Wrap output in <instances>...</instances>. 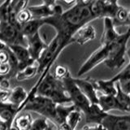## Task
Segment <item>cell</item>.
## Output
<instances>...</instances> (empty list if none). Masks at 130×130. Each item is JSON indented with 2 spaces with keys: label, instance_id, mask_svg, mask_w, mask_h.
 <instances>
[{
  "label": "cell",
  "instance_id": "obj_1",
  "mask_svg": "<svg viewBox=\"0 0 130 130\" xmlns=\"http://www.w3.org/2000/svg\"><path fill=\"white\" fill-rule=\"evenodd\" d=\"M90 1H76L71 7L44 19V24L55 28L65 46L73 43L72 38L80 28L94 20L89 7Z\"/></svg>",
  "mask_w": 130,
  "mask_h": 130
},
{
  "label": "cell",
  "instance_id": "obj_2",
  "mask_svg": "<svg viewBox=\"0 0 130 130\" xmlns=\"http://www.w3.org/2000/svg\"><path fill=\"white\" fill-rule=\"evenodd\" d=\"M37 95L48 98L57 105L72 104L62 80L55 78L51 72H48L40 82Z\"/></svg>",
  "mask_w": 130,
  "mask_h": 130
},
{
  "label": "cell",
  "instance_id": "obj_3",
  "mask_svg": "<svg viewBox=\"0 0 130 130\" xmlns=\"http://www.w3.org/2000/svg\"><path fill=\"white\" fill-rule=\"evenodd\" d=\"M130 38V27L128 30L120 34L115 42L109 46V55L104 63L108 68L115 70L121 68L125 63L124 55L127 52V43Z\"/></svg>",
  "mask_w": 130,
  "mask_h": 130
},
{
  "label": "cell",
  "instance_id": "obj_4",
  "mask_svg": "<svg viewBox=\"0 0 130 130\" xmlns=\"http://www.w3.org/2000/svg\"><path fill=\"white\" fill-rule=\"evenodd\" d=\"M56 106L57 104H55L48 98L36 95L27 100L26 104L23 108V111H30L38 113L55 124Z\"/></svg>",
  "mask_w": 130,
  "mask_h": 130
},
{
  "label": "cell",
  "instance_id": "obj_5",
  "mask_svg": "<svg viewBox=\"0 0 130 130\" xmlns=\"http://www.w3.org/2000/svg\"><path fill=\"white\" fill-rule=\"evenodd\" d=\"M61 80L63 84L68 97L70 98L72 103L77 109H79L82 114L84 115L86 114L91 103L76 85L74 81V78L71 76L70 72H68Z\"/></svg>",
  "mask_w": 130,
  "mask_h": 130
},
{
  "label": "cell",
  "instance_id": "obj_6",
  "mask_svg": "<svg viewBox=\"0 0 130 130\" xmlns=\"http://www.w3.org/2000/svg\"><path fill=\"white\" fill-rule=\"evenodd\" d=\"M0 42L6 46L27 47V40L21 32V25L9 22H0Z\"/></svg>",
  "mask_w": 130,
  "mask_h": 130
},
{
  "label": "cell",
  "instance_id": "obj_7",
  "mask_svg": "<svg viewBox=\"0 0 130 130\" xmlns=\"http://www.w3.org/2000/svg\"><path fill=\"white\" fill-rule=\"evenodd\" d=\"M111 44L103 45L101 44L99 48H98L95 51H93L90 56L85 61L77 72V76H82L89 72L93 70L98 65L102 63H104L107 60L109 55V46Z\"/></svg>",
  "mask_w": 130,
  "mask_h": 130
},
{
  "label": "cell",
  "instance_id": "obj_8",
  "mask_svg": "<svg viewBox=\"0 0 130 130\" xmlns=\"http://www.w3.org/2000/svg\"><path fill=\"white\" fill-rule=\"evenodd\" d=\"M120 7L117 1H90L89 3L90 11L94 20L109 18L112 20Z\"/></svg>",
  "mask_w": 130,
  "mask_h": 130
},
{
  "label": "cell",
  "instance_id": "obj_9",
  "mask_svg": "<svg viewBox=\"0 0 130 130\" xmlns=\"http://www.w3.org/2000/svg\"><path fill=\"white\" fill-rule=\"evenodd\" d=\"M32 19L44 20L63 11V8L55 1H43L42 4L28 7Z\"/></svg>",
  "mask_w": 130,
  "mask_h": 130
},
{
  "label": "cell",
  "instance_id": "obj_10",
  "mask_svg": "<svg viewBox=\"0 0 130 130\" xmlns=\"http://www.w3.org/2000/svg\"><path fill=\"white\" fill-rule=\"evenodd\" d=\"M102 124L107 130H130V115L116 116L108 113Z\"/></svg>",
  "mask_w": 130,
  "mask_h": 130
},
{
  "label": "cell",
  "instance_id": "obj_11",
  "mask_svg": "<svg viewBox=\"0 0 130 130\" xmlns=\"http://www.w3.org/2000/svg\"><path fill=\"white\" fill-rule=\"evenodd\" d=\"M8 48L17 60L19 72L24 70V68H26L28 66H32V65L37 63L36 61L30 57L27 47L23 46H8Z\"/></svg>",
  "mask_w": 130,
  "mask_h": 130
},
{
  "label": "cell",
  "instance_id": "obj_12",
  "mask_svg": "<svg viewBox=\"0 0 130 130\" xmlns=\"http://www.w3.org/2000/svg\"><path fill=\"white\" fill-rule=\"evenodd\" d=\"M26 40L27 49L30 55V57L37 62L40 58L41 55L42 54V52L45 51V49L46 48L48 44L45 42V41L40 35V32H38L30 38H28Z\"/></svg>",
  "mask_w": 130,
  "mask_h": 130
},
{
  "label": "cell",
  "instance_id": "obj_13",
  "mask_svg": "<svg viewBox=\"0 0 130 130\" xmlns=\"http://www.w3.org/2000/svg\"><path fill=\"white\" fill-rule=\"evenodd\" d=\"M19 115L18 108L7 102L0 103V120L5 123L10 130L12 129V124L15 119Z\"/></svg>",
  "mask_w": 130,
  "mask_h": 130
},
{
  "label": "cell",
  "instance_id": "obj_14",
  "mask_svg": "<svg viewBox=\"0 0 130 130\" xmlns=\"http://www.w3.org/2000/svg\"><path fill=\"white\" fill-rule=\"evenodd\" d=\"M74 81L91 104H99V97L97 95V91L93 85L92 80L74 78Z\"/></svg>",
  "mask_w": 130,
  "mask_h": 130
},
{
  "label": "cell",
  "instance_id": "obj_15",
  "mask_svg": "<svg viewBox=\"0 0 130 130\" xmlns=\"http://www.w3.org/2000/svg\"><path fill=\"white\" fill-rule=\"evenodd\" d=\"M28 93H27L23 87L16 86L10 90L7 102L17 107L20 113L21 111H23V108L25 106Z\"/></svg>",
  "mask_w": 130,
  "mask_h": 130
},
{
  "label": "cell",
  "instance_id": "obj_16",
  "mask_svg": "<svg viewBox=\"0 0 130 130\" xmlns=\"http://www.w3.org/2000/svg\"><path fill=\"white\" fill-rule=\"evenodd\" d=\"M120 34H119L116 27L114 26L113 22L111 19L104 18L103 19V32L101 37V44L108 45L113 43L119 38Z\"/></svg>",
  "mask_w": 130,
  "mask_h": 130
},
{
  "label": "cell",
  "instance_id": "obj_17",
  "mask_svg": "<svg viewBox=\"0 0 130 130\" xmlns=\"http://www.w3.org/2000/svg\"><path fill=\"white\" fill-rule=\"evenodd\" d=\"M96 38V30L90 24H86L84 27L77 31L76 34L73 36L72 40L73 43L76 42L77 44L83 46L87 42H90Z\"/></svg>",
  "mask_w": 130,
  "mask_h": 130
},
{
  "label": "cell",
  "instance_id": "obj_18",
  "mask_svg": "<svg viewBox=\"0 0 130 130\" xmlns=\"http://www.w3.org/2000/svg\"><path fill=\"white\" fill-rule=\"evenodd\" d=\"M108 113L103 111L99 104H91L89 111L85 114V123L88 124H102Z\"/></svg>",
  "mask_w": 130,
  "mask_h": 130
},
{
  "label": "cell",
  "instance_id": "obj_19",
  "mask_svg": "<svg viewBox=\"0 0 130 130\" xmlns=\"http://www.w3.org/2000/svg\"><path fill=\"white\" fill-rule=\"evenodd\" d=\"M93 86L96 91H99L103 95H113L116 94V83L111 79L109 80H92Z\"/></svg>",
  "mask_w": 130,
  "mask_h": 130
},
{
  "label": "cell",
  "instance_id": "obj_20",
  "mask_svg": "<svg viewBox=\"0 0 130 130\" xmlns=\"http://www.w3.org/2000/svg\"><path fill=\"white\" fill-rule=\"evenodd\" d=\"M43 25L44 23L42 20L32 19L26 24L21 25V32L23 36L27 39L28 38H30V37L39 32L41 27Z\"/></svg>",
  "mask_w": 130,
  "mask_h": 130
},
{
  "label": "cell",
  "instance_id": "obj_21",
  "mask_svg": "<svg viewBox=\"0 0 130 130\" xmlns=\"http://www.w3.org/2000/svg\"><path fill=\"white\" fill-rule=\"evenodd\" d=\"M99 105L103 111L108 113L112 110H119L120 107L116 99V97L113 95H103L99 97Z\"/></svg>",
  "mask_w": 130,
  "mask_h": 130
},
{
  "label": "cell",
  "instance_id": "obj_22",
  "mask_svg": "<svg viewBox=\"0 0 130 130\" xmlns=\"http://www.w3.org/2000/svg\"><path fill=\"white\" fill-rule=\"evenodd\" d=\"M76 107L73 104L70 105H57L56 106V116L55 124L59 127V125L65 123L66 118L69 115V113L75 110Z\"/></svg>",
  "mask_w": 130,
  "mask_h": 130
},
{
  "label": "cell",
  "instance_id": "obj_23",
  "mask_svg": "<svg viewBox=\"0 0 130 130\" xmlns=\"http://www.w3.org/2000/svg\"><path fill=\"white\" fill-rule=\"evenodd\" d=\"M34 119L30 114H23L17 116L15 119L12 128H15L16 130H30Z\"/></svg>",
  "mask_w": 130,
  "mask_h": 130
},
{
  "label": "cell",
  "instance_id": "obj_24",
  "mask_svg": "<svg viewBox=\"0 0 130 130\" xmlns=\"http://www.w3.org/2000/svg\"><path fill=\"white\" fill-rule=\"evenodd\" d=\"M116 94L115 97L120 107V111H128V108L130 104V95L122 90L118 82H116Z\"/></svg>",
  "mask_w": 130,
  "mask_h": 130
},
{
  "label": "cell",
  "instance_id": "obj_25",
  "mask_svg": "<svg viewBox=\"0 0 130 130\" xmlns=\"http://www.w3.org/2000/svg\"><path fill=\"white\" fill-rule=\"evenodd\" d=\"M113 24L115 27L117 26H130V22L128 20V11L124 7L120 6L118 9L115 18L112 20Z\"/></svg>",
  "mask_w": 130,
  "mask_h": 130
},
{
  "label": "cell",
  "instance_id": "obj_26",
  "mask_svg": "<svg viewBox=\"0 0 130 130\" xmlns=\"http://www.w3.org/2000/svg\"><path fill=\"white\" fill-rule=\"evenodd\" d=\"M38 64L36 63L34 65H32V66H28L26 68H24V70L19 72L16 74L15 78L19 81L31 79L38 74Z\"/></svg>",
  "mask_w": 130,
  "mask_h": 130
},
{
  "label": "cell",
  "instance_id": "obj_27",
  "mask_svg": "<svg viewBox=\"0 0 130 130\" xmlns=\"http://www.w3.org/2000/svg\"><path fill=\"white\" fill-rule=\"evenodd\" d=\"M81 116H82V112L79 109L76 108L69 113V115L66 118V120H65V124L72 130H76V126L81 120Z\"/></svg>",
  "mask_w": 130,
  "mask_h": 130
},
{
  "label": "cell",
  "instance_id": "obj_28",
  "mask_svg": "<svg viewBox=\"0 0 130 130\" xmlns=\"http://www.w3.org/2000/svg\"><path fill=\"white\" fill-rule=\"evenodd\" d=\"M54 123L52 121L44 117L38 118V119L34 120L30 130H47Z\"/></svg>",
  "mask_w": 130,
  "mask_h": 130
},
{
  "label": "cell",
  "instance_id": "obj_29",
  "mask_svg": "<svg viewBox=\"0 0 130 130\" xmlns=\"http://www.w3.org/2000/svg\"><path fill=\"white\" fill-rule=\"evenodd\" d=\"M9 3L5 1L0 4V22H9Z\"/></svg>",
  "mask_w": 130,
  "mask_h": 130
},
{
  "label": "cell",
  "instance_id": "obj_30",
  "mask_svg": "<svg viewBox=\"0 0 130 130\" xmlns=\"http://www.w3.org/2000/svg\"><path fill=\"white\" fill-rule=\"evenodd\" d=\"M31 20H32V17L30 11L28 9V7L26 9L20 11L17 15V16H16V21H17V23L20 24V25H23V24H26Z\"/></svg>",
  "mask_w": 130,
  "mask_h": 130
},
{
  "label": "cell",
  "instance_id": "obj_31",
  "mask_svg": "<svg viewBox=\"0 0 130 130\" xmlns=\"http://www.w3.org/2000/svg\"><path fill=\"white\" fill-rule=\"evenodd\" d=\"M68 72H69V71L67 67L62 66V65H58L55 69L54 76L55 78L59 79V80H62Z\"/></svg>",
  "mask_w": 130,
  "mask_h": 130
},
{
  "label": "cell",
  "instance_id": "obj_32",
  "mask_svg": "<svg viewBox=\"0 0 130 130\" xmlns=\"http://www.w3.org/2000/svg\"><path fill=\"white\" fill-rule=\"evenodd\" d=\"M10 73H11V66L9 63L0 64V75L6 76L10 79Z\"/></svg>",
  "mask_w": 130,
  "mask_h": 130
},
{
  "label": "cell",
  "instance_id": "obj_33",
  "mask_svg": "<svg viewBox=\"0 0 130 130\" xmlns=\"http://www.w3.org/2000/svg\"><path fill=\"white\" fill-rule=\"evenodd\" d=\"M118 83L120 84V86L122 90L130 95V78L121 80L120 81H118Z\"/></svg>",
  "mask_w": 130,
  "mask_h": 130
},
{
  "label": "cell",
  "instance_id": "obj_34",
  "mask_svg": "<svg viewBox=\"0 0 130 130\" xmlns=\"http://www.w3.org/2000/svg\"><path fill=\"white\" fill-rule=\"evenodd\" d=\"M81 130H107L105 128L104 126L99 124H87L81 128Z\"/></svg>",
  "mask_w": 130,
  "mask_h": 130
},
{
  "label": "cell",
  "instance_id": "obj_35",
  "mask_svg": "<svg viewBox=\"0 0 130 130\" xmlns=\"http://www.w3.org/2000/svg\"><path fill=\"white\" fill-rule=\"evenodd\" d=\"M9 91L7 90H3V89H0V103L1 102H6L8 95H9Z\"/></svg>",
  "mask_w": 130,
  "mask_h": 130
},
{
  "label": "cell",
  "instance_id": "obj_36",
  "mask_svg": "<svg viewBox=\"0 0 130 130\" xmlns=\"http://www.w3.org/2000/svg\"><path fill=\"white\" fill-rule=\"evenodd\" d=\"M126 55H127L128 57L129 62H128V63L127 66H126L124 69H125V70H130V47L127 50V52H126Z\"/></svg>",
  "mask_w": 130,
  "mask_h": 130
},
{
  "label": "cell",
  "instance_id": "obj_37",
  "mask_svg": "<svg viewBox=\"0 0 130 130\" xmlns=\"http://www.w3.org/2000/svg\"><path fill=\"white\" fill-rule=\"evenodd\" d=\"M6 78H8L7 76H2V75H0V89H1V85H2V83H3V81L5 80ZM9 79V78H8Z\"/></svg>",
  "mask_w": 130,
  "mask_h": 130
},
{
  "label": "cell",
  "instance_id": "obj_38",
  "mask_svg": "<svg viewBox=\"0 0 130 130\" xmlns=\"http://www.w3.org/2000/svg\"><path fill=\"white\" fill-rule=\"evenodd\" d=\"M7 46H5V45H4V44H3L1 42H0V51H1L2 50H3V49H5Z\"/></svg>",
  "mask_w": 130,
  "mask_h": 130
},
{
  "label": "cell",
  "instance_id": "obj_39",
  "mask_svg": "<svg viewBox=\"0 0 130 130\" xmlns=\"http://www.w3.org/2000/svg\"><path fill=\"white\" fill-rule=\"evenodd\" d=\"M128 20H129V22H130V11H128Z\"/></svg>",
  "mask_w": 130,
  "mask_h": 130
},
{
  "label": "cell",
  "instance_id": "obj_40",
  "mask_svg": "<svg viewBox=\"0 0 130 130\" xmlns=\"http://www.w3.org/2000/svg\"><path fill=\"white\" fill-rule=\"evenodd\" d=\"M128 112H130V104H129V107L128 108Z\"/></svg>",
  "mask_w": 130,
  "mask_h": 130
},
{
  "label": "cell",
  "instance_id": "obj_41",
  "mask_svg": "<svg viewBox=\"0 0 130 130\" xmlns=\"http://www.w3.org/2000/svg\"><path fill=\"white\" fill-rule=\"evenodd\" d=\"M57 130H59V129H58V128H57Z\"/></svg>",
  "mask_w": 130,
  "mask_h": 130
}]
</instances>
